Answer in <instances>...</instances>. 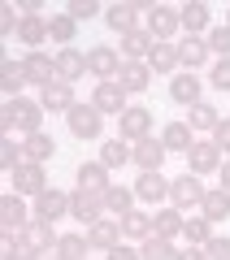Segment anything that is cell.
Listing matches in <instances>:
<instances>
[{"label":"cell","mask_w":230,"mask_h":260,"mask_svg":"<svg viewBox=\"0 0 230 260\" xmlns=\"http://www.w3.org/2000/svg\"><path fill=\"white\" fill-rule=\"evenodd\" d=\"M44 260H61V256H56V251H44Z\"/></svg>","instance_id":"52"},{"label":"cell","mask_w":230,"mask_h":260,"mask_svg":"<svg viewBox=\"0 0 230 260\" xmlns=\"http://www.w3.org/2000/svg\"><path fill=\"white\" fill-rule=\"evenodd\" d=\"M22 239H26L31 247H35V251H56V243H61V234L52 230V221H39V217H35V221H31L26 230H22Z\"/></svg>","instance_id":"25"},{"label":"cell","mask_w":230,"mask_h":260,"mask_svg":"<svg viewBox=\"0 0 230 260\" xmlns=\"http://www.w3.org/2000/svg\"><path fill=\"white\" fill-rule=\"evenodd\" d=\"M104 260H139V247L135 243H118L113 251H104Z\"/></svg>","instance_id":"48"},{"label":"cell","mask_w":230,"mask_h":260,"mask_svg":"<svg viewBox=\"0 0 230 260\" xmlns=\"http://www.w3.org/2000/svg\"><path fill=\"white\" fill-rule=\"evenodd\" d=\"M204 260H230V239L213 234V239L204 243Z\"/></svg>","instance_id":"47"},{"label":"cell","mask_w":230,"mask_h":260,"mask_svg":"<svg viewBox=\"0 0 230 260\" xmlns=\"http://www.w3.org/2000/svg\"><path fill=\"white\" fill-rule=\"evenodd\" d=\"M65 13H70L74 22H83V18H104V9L96 5V0H70V5H65Z\"/></svg>","instance_id":"44"},{"label":"cell","mask_w":230,"mask_h":260,"mask_svg":"<svg viewBox=\"0 0 230 260\" xmlns=\"http://www.w3.org/2000/svg\"><path fill=\"white\" fill-rule=\"evenodd\" d=\"M9 182H13V195H26V200H35L39 191H48V174H44V165H35V160L18 165L9 174Z\"/></svg>","instance_id":"5"},{"label":"cell","mask_w":230,"mask_h":260,"mask_svg":"<svg viewBox=\"0 0 230 260\" xmlns=\"http://www.w3.org/2000/svg\"><path fill=\"white\" fill-rule=\"evenodd\" d=\"M65 126H70L74 139H100V135H104V113L96 109L92 100H87V104H74V109L65 113Z\"/></svg>","instance_id":"2"},{"label":"cell","mask_w":230,"mask_h":260,"mask_svg":"<svg viewBox=\"0 0 230 260\" xmlns=\"http://www.w3.org/2000/svg\"><path fill=\"white\" fill-rule=\"evenodd\" d=\"M178 65L183 70H200V65H209V39H195V35H183L178 39Z\"/></svg>","instance_id":"22"},{"label":"cell","mask_w":230,"mask_h":260,"mask_svg":"<svg viewBox=\"0 0 230 260\" xmlns=\"http://www.w3.org/2000/svg\"><path fill=\"white\" fill-rule=\"evenodd\" d=\"M18 39L31 48V52H39V44L48 39V18H22V26H18Z\"/></svg>","instance_id":"36"},{"label":"cell","mask_w":230,"mask_h":260,"mask_svg":"<svg viewBox=\"0 0 230 260\" xmlns=\"http://www.w3.org/2000/svg\"><path fill=\"white\" fill-rule=\"evenodd\" d=\"M169 200H174L178 213H183V208H200V200H204V182H200L195 174L174 178V182H169Z\"/></svg>","instance_id":"14"},{"label":"cell","mask_w":230,"mask_h":260,"mask_svg":"<svg viewBox=\"0 0 230 260\" xmlns=\"http://www.w3.org/2000/svg\"><path fill=\"white\" fill-rule=\"evenodd\" d=\"M174 30H183L174 5H157V9L148 13V35L157 39V44H174Z\"/></svg>","instance_id":"10"},{"label":"cell","mask_w":230,"mask_h":260,"mask_svg":"<svg viewBox=\"0 0 230 260\" xmlns=\"http://www.w3.org/2000/svg\"><path fill=\"white\" fill-rule=\"evenodd\" d=\"M122 239H126V234H122V221L100 217L96 225H87V243H92V251H113Z\"/></svg>","instance_id":"18"},{"label":"cell","mask_w":230,"mask_h":260,"mask_svg":"<svg viewBox=\"0 0 230 260\" xmlns=\"http://www.w3.org/2000/svg\"><path fill=\"white\" fill-rule=\"evenodd\" d=\"M169 100L183 104V109H195V104L204 100V83H200V74H191V70L174 74V78H169Z\"/></svg>","instance_id":"9"},{"label":"cell","mask_w":230,"mask_h":260,"mask_svg":"<svg viewBox=\"0 0 230 260\" xmlns=\"http://www.w3.org/2000/svg\"><path fill=\"white\" fill-rule=\"evenodd\" d=\"M18 165H26V152H22V143H13V139H5L0 143V169H18Z\"/></svg>","instance_id":"43"},{"label":"cell","mask_w":230,"mask_h":260,"mask_svg":"<svg viewBox=\"0 0 230 260\" xmlns=\"http://www.w3.org/2000/svg\"><path fill=\"white\" fill-rule=\"evenodd\" d=\"M135 200L139 204H161V200H169V178L165 174H139L135 178Z\"/></svg>","instance_id":"20"},{"label":"cell","mask_w":230,"mask_h":260,"mask_svg":"<svg viewBox=\"0 0 230 260\" xmlns=\"http://www.w3.org/2000/svg\"><path fill=\"white\" fill-rule=\"evenodd\" d=\"M44 104L39 100H31V95H18V100H5V109H0V130H9V126H18V130H26V135H35L39 126H44Z\"/></svg>","instance_id":"1"},{"label":"cell","mask_w":230,"mask_h":260,"mask_svg":"<svg viewBox=\"0 0 230 260\" xmlns=\"http://www.w3.org/2000/svg\"><path fill=\"white\" fill-rule=\"evenodd\" d=\"M209 87L230 91V61H213V65H209Z\"/></svg>","instance_id":"45"},{"label":"cell","mask_w":230,"mask_h":260,"mask_svg":"<svg viewBox=\"0 0 230 260\" xmlns=\"http://www.w3.org/2000/svg\"><path fill=\"white\" fill-rule=\"evenodd\" d=\"M161 143H165V152H191V143H195V130L187 126V121H169L165 130H161Z\"/></svg>","instance_id":"26"},{"label":"cell","mask_w":230,"mask_h":260,"mask_svg":"<svg viewBox=\"0 0 230 260\" xmlns=\"http://www.w3.org/2000/svg\"><path fill=\"white\" fill-rule=\"evenodd\" d=\"M165 143L161 139H152V135H148V139H139V143H130V165L139 169V174H161V165H165Z\"/></svg>","instance_id":"4"},{"label":"cell","mask_w":230,"mask_h":260,"mask_svg":"<svg viewBox=\"0 0 230 260\" xmlns=\"http://www.w3.org/2000/svg\"><path fill=\"white\" fill-rule=\"evenodd\" d=\"M221 165H226V152H221L213 139H195L191 143V152H187V174H195V178L221 174Z\"/></svg>","instance_id":"3"},{"label":"cell","mask_w":230,"mask_h":260,"mask_svg":"<svg viewBox=\"0 0 230 260\" xmlns=\"http://www.w3.org/2000/svg\"><path fill=\"white\" fill-rule=\"evenodd\" d=\"M22 70H26V83L39 87V91L56 83V56H48V52H26L22 56Z\"/></svg>","instance_id":"8"},{"label":"cell","mask_w":230,"mask_h":260,"mask_svg":"<svg viewBox=\"0 0 230 260\" xmlns=\"http://www.w3.org/2000/svg\"><path fill=\"white\" fill-rule=\"evenodd\" d=\"M118 83L126 87V95H130V91H148V83H152L148 61H126V65H122V74H118Z\"/></svg>","instance_id":"30"},{"label":"cell","mask_w":230,"mask_h":260,"mask_svg":"<svg viewBox=\"0 0 230 260\" xmlns=\"http://www.w3.org/2000/svg\"><path fill=\"white\" fill-rule=\"evenodd\" d=\"M0 225H5V234H22L31 225L26 195H5V200H0Z\"/></svg>","instance_id":"15"},{"label":"cell","mask_w":230,"mask_h":260,"mask_svg":"<svg viewBox=\"0 0 230 260\" xmlns=\"http://www.w3.org/2000/svg\"><path fill=\"white\" fill-rule=\"evenodd\" d=\"M18 26H22L18 5H5V9H0V35H18Z\"/></svg>","instance_id":"46"},{"label":"cell","mask_w":230,"mask_h":260,"mask_svg":"<svg viewBox=\"0 0 230 260\" xmlns=\"http://www.w3.org/2000/svg\"><path fill=\"white\" fill-rule=\"evenodd\" d=\"M213 143H217V148L230 156V121H226V117H221V121H217V130H213Z\"/></svg>","instance_id":"49"},{"label":"cell","mask_w":230,"mask_h":260,"mask_svg":"<svg viewBox=\"0 0 230 260\" xmlns=\"http://www.w3.org/2000/svg\"><path fill=\"white\" fill-rule=\"evenodd\" d=\"M178 22H183V30L187 35H195V39H204L209 35V5L204 0H187V5H178Z\"/></svg>","instance_id":"16"},{"label":"cell","mask_w":230,"mask_h":260,"mask_svg":"<svg viewBox=\"0 0 230 260\" xmlns=\"http://www.w3.org/2000/svg\"><path fill=\"white\" fill-rule=\"evenodd\" d=\"M148 70H152V74H169V78H174V70H178V44H157V48H152V56H148Z\"/></svg>","instance_id":"32"},{"label":"cell","mask_w":230,"mask_h":260,"mask_svg":"<svg viewBox=\"0 0 230 260\" xmlns=\"http://www.w3.org/2000/svg\"><path fill=\"white\" fill-rule=\"evenodd\" d=\"M118 139H126V143H139V139H148V130H152V113L143 109V104H130L126 113H122V121H118Z\"/></svg>","instance_id":"13"},{"label":"cell","mask_w":230,"mask_h":260,"mask_svg":"<svg viewBox=\"0 0 230 260\" xmlns=\"http://www.w3.org/2000/svg\"><path fill=\"white\" fill-rule=\"evenodd\" d=\"M217 121H221V113L213 109V104H204V100L195 104V109H187V126H191V130H209V135H213Z\"/></svg>","instance_id":"37"},{"label":"cell","mask_w":230,"mask_h":260,"mask_svg":"<svg viewBox=\"0 0 230 260\" xmlns=\"http://www.w3.org/2000/svg\"><path fill=\"white\" fill-rule=\"evenodd\" d=\"M87 65H92V74L100 78V83H118V74H122V52L118 48H104V44H96L92 52H87Z\"/></svg>","instance_id":"6"},{"label":"cell","mask_w":230,"mask_h":260,"mask_svg":"<svg viewBox=\"0 0 230 260\" xmlns=\"http://www.w3.org/2000/svg\"><path fill=\"white\" fill-rule=\"evenodd\" d=\"M74 35H78V22L70 18V13H61V18H48V39L61 48H74Z\"/></svg>","instance_id":"35"},{"label":"cell","mask_w":230,"mask_h":260,"mask_svg":"<svg viewBox=\"0 0 230 260\" xmlns=\"http://www.w3.org/2000/svg\"><path fill=\"white\" fill-rule=\"evenodd\" d=\"M70 217L83 225H96L104 217V195L100 191H70Z\"/></svg>","instance_id":"7"},{"label":"cell","mask_w":230,"mask_h":260,"mask_svg":"<svg viewBox=\"0 0 230 260\" xmlns=\"http://www.w3.org/2000/svg\"><path fill=\"white\" fill-rule=\"evenodd\" d=\"M104 26L118 30L122 39L135 35V30H143V26H139V9H135V0H118V5H109V9H104Z\"/></svg>","instance_id":"12"},{"label":"cell","mask_w":230,"mask_h":260,"mask_svg":"<svg viewBox=\"0 0 230 260\" xmlns=\"http://www.w3.org/2000/svg\"><path fill=\"white\" fill-rule=\"evenodd\" d=\"M0 87H5V95H9V100H18L22 87H31V83H26V70H22V61H5V65H0Z\"/></svg>","instance_id":"33"},{"label":"cell","mask_w":230,"mask_h":260,"mask_svg":"<svg viewBox=\"0 0 230 260\" xmlns=\"http://www.w3.org/2000/svg\"><path fill=\"white\" fill-rule=\"evenodd\" d=\"M83 74H92L87 52H78V48H61V52H56V78H61V83H78Z\"/></svg>","instance_id":"17"},{"label":"cell","mask_w":230,"mask_h":260,"mask_svg":"<svg viewBox=\"0 0 230 260\" xmlns=\"http://www.w3.org/2000/svg\"><path fill=\"white\" fill-rule=\"evenodd\" d=\"M109 174H113V169L109 165H104V160H83V165H78V191H109Z\"/></svg>","instance_id":"23"},{"label":"cell","mask_w":230,"mask_h":260,"mask_svg":"<svg viewBox=\"0 0 230 260\" xmlns=\"http://www.w3.org/2000/svg\"><path fill=\"white\" fill-rule=\"evenodd\" d=\"M221 191H230V156H226V165H221Z\"/></svg>","instance_id":"51"},{"label":"cell","mask_w":230,"mask_h":260,"mask_svg":"<svg viewBox=\"0 0 230 260\" xmlns=\"http://www.w3.org/2000/svg\"><path fill=\"white\" fill-rule=\"evenodd\" d=\"M209 225H213V221H209V217H191V221H187V225H183V239H187V243H191V247H204V243H209V239H213V230H209Z\"/></svg>","instance_id":"40"},{"label":"cell","mask_w":230,"mask_h":260,"mask_svg":"<svg viewBox=\"0 0 230 260\" xmlns=\"http://www.w3.org/2000/svg\"><path fill=\"white\" fill-rule=\"evenodd\" d=\"M35 217L39 221H61V217H70V191H56V186H48V191L35 195Z\"/></svg>","instance_id":"11"},{"label":"cell","mask_w":230,"mask_h":260,"mask_svg":"<svg viewBox=\"0 0 230 260\" xmlns=\"http://www.w3.org/2000/svg\"><path fill=\"white\" fill-rule=\"evenodd\" d=\"M174 260H204V247H191V243H187L183 251H174Z\"/></svg>","instance_id":"50"},{"label":"cell","mask_w":230,"mask_h":260,"mask_svg":"<svg viewBox=\"0 0 230 260\" xmlns=\"http://www.w3.org/2000/svg\"><path fill=\"white\" fill-rule=\"evenodd\" d=\"M92 104H96L100 113H118V117L130 109V104H126V87H122V83H96Z\"/></svg>","instance_id":"19"},{"label":"cell","mask_w":230,"mask_h":260,"mask_svg":"<svg viewBox=\"0 0 230 260\" xmlns=\"http://www.w3.org/2000/svg\"><path fill=\"white\" fill-rule=\"evenodd\" d=\"M183 225H187V217L178 213L174 204H169V208H161V213L152 217V230H157V239H165V243H174L178 234H183Z\"/></svg>","instance_id":"27"},{"label":"cell","mask_w":230,"mask_h":260,"mask_svg":"<svg viewBox=\"0 0 230 260\" xmlns=\"http://www.w3.org/2000/svg\"><path fill=\"white\" fill-rule=\"evenodd\" d=\"M22 152H26V160H35V165H44L48 156L56 152V143H52V135H44V130H35V135H26L22 139Z\"/></svg>","instance_id":"34"},{"label":"cell","mask_w":230,"mask_h":260,"mask_svg":"<svg viewBox=\"0 0 230 260\" xmlns=\"http://www.w3.org/2000/svg\"><path fill=\"white\" fill-rule=\"evenodd\" d=\"M204 39H209V52H217V61H230V26H226V22L213 26Z\"/></svg>","instance_id":"42"},{"label":"cell","mask_w":230,"mask_h":260,"mask_svg":"<svg viewBox=\"0 0 230 260\" xmlns=\"http://www.w3.org/2000/svg\"><path fill=\"white\" fill-rule=\"evenodd\" d=\"M100 160H104L109 169H122V165H130V143H126V139H109V143L100 148Z\"/></svg>","instance_id":"39"},{"label":"cell","mask_w":230,"mask_h":260,"mask_svg":"<svg viewBox=\"0 0 230 260\" xmlns=\"http://www.w3.org/2000/svg\"><path fill=\"white\" fill-rule=\"evenodd\" d=\"M39 104H44L48 113H61V117H65V113L78 104V100H74V83H61V78H56L52 87H44V91H39Z\"/></svg>","instance_id":"21"},{"label":"cell","mask_w":230,"mask_h":260,"mask_svg":"<svg viewBox=\"0 0 230 260\" xmlns=\"http://www.w3.org/2000/svg\"><path fill=\"white\" fill-rule=\"evenodd\" d=\"M87 251H92L87 234H61V243H56V256L61 260H87Z\"/></svg>","instance_id":"38"},{"label":"cell","mask_w":230,"mask_h":260,"mask_svg":"<svg viewBox=\"0 0 230 260\" xmlns=\"http://www.w3.org/2000/svg\"><path fill=\"white\" fill-rule=\"evenodd\" d=\"M130 208H135V186H109L104 191V217H126Z\"/></svg>","instance_id":"29"},{"label":"cell","mask_w":230,"mask_h":260,"mask_svg":"<svg viewBox=\"0 0 230 260\" xmlns=\"http://www.w3.org/2000/svg\"><path fill=\"white\" fill-rule=\"evenodd\" d=\"M122 234H126L130 243H148V239H152L157 230H152V217H148V213H139V208H130V213L122 217Z\"/></svg>","instance_id":"31"},{"label":"cell","mask_w":230,"mask_h":260,"mask_svg":"<svg viewBox=\"0 0 230 260\" xmlns=\"http://www.w3.org/2000/svg\"><path fill=\"white\" fill-rule=\"evenodd\" d=\"M226 26H230V9H226Z\"/></svg>","instance_id":"53"},{"label":"cell","mask_w":230,"mask_h":260,"mask_svg":"<svg viewBox=\"0 0 230 260\" xmlns=\"http://www.w3.org/2000/svg\"><path fill=\"white\" fill-rule=\"evenodd\" d=\"M139 260H174V243H165V239H152L148 243H139Z\"/></svg>","instance_id":"41"},{"label":"cell","mask_w":230,"mask_h":260,"mask_svg":"<svg viewBox=\"0 0 230 260\" xmlns=\"http://www.w3.org/2000/svg\"><path fill=\"white\" fill-rule=\"evenodd\" d=\"M200 217H209L213 225H221L230 217V191H204V200H200Z\"/></svg>","instance_id":"28"},{"label":"cell","mask_w":230,"mask_h":260,"mask_svg":"<svg viewBox=\"0 0 230 260\" xmlns=\"http://www.w3.org/2000/svg\"><path fill=\"white\" fill-rule=\"evenodd\" d=\"M152 48H157V39L148 35V26H143V30H135V35L122 39L118 52H122V61H148V56H152Z\"/></svg>","instance_id":"24"}]
</instances>
